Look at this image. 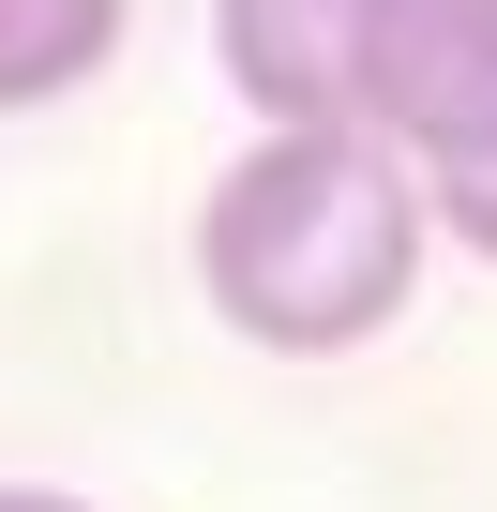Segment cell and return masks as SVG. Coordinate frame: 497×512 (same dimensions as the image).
I'll use <instances>...</instances> for the list:
<instances>
[{"instance_id":"7a4b0ae2","label":"cell","mask_w":497,"mask_h":512,"mask_svg":"<svg viewBox=\"0 0 497 512\" xmlns=\"http://www.w3.org/2000/svg\"><path fill=\"white\" fill-rule=\"evenodd\" d=\"M362 121L407 166L497 151V0H377V31H362Z\"/></svg>"},{"instance_id":"5b68a950","label":"cell","mask_w":497,"mask_h":512,"mask_svg":"<svg viewBox=\"0 0 497 512\" xmlns=\"http://www.w3.org/2000/svg\"><path fill=\"white\" fill-rule=\"evenodd\" d=\"M422 181H437V241L497 256V151H452V166H422Z\"/></svg>"},{"instance_id":"3957f363","label":"cell","mask_w":497,"mask_h":512,"mask_svg":"<svg viewBox=\"0 0 497 512\" xmlns=\"http://www.w3.org/2000/svg\"><path fill=\"white\" fill-rule=\"evenodd\" d=\"M377 0H211V61L257 121H362Z\"/></svg>"},{"instance_id":"277c9868","label":"cell","mask_w":497,"mask_h":512,"mask_svg":"<svg viewBox=\"0 0 497 512\" xmlns=\"http://www.w3.org/2000/svg\"><path fill=\"white\" fill-rule=\"evenodd\" d=\"M121 46V0H0V106H61Z\"/></svg>"},{"instance_id":"8992f818","label":"cell","mask_w":497,"mask_h":512,"mask_svg":"<svg viewBox=\"0 0 497 512\" xmlns=\"http://www.w3.org/2000/svg\"><path fill=\"white\" fill-rule=\"evenodd\" d=\"M0 512H91V497H61V482H0Z\"/></svg>"},{"instance_id":"6da1fadb","label":"cell","mask_w":497,"mask_h":512,"mask_svg":"<svg viewBox=\"0 0 497 512\" xmlns=\"http://www.w3.org/2000/svg\"><path fill=\"white\" fill-rule=\"evenodd\" d=\"M422 256H437V181H407L377 121H257V151L196 196V287L272 362L377 347Z\"/></svg>"}]
</instances>
